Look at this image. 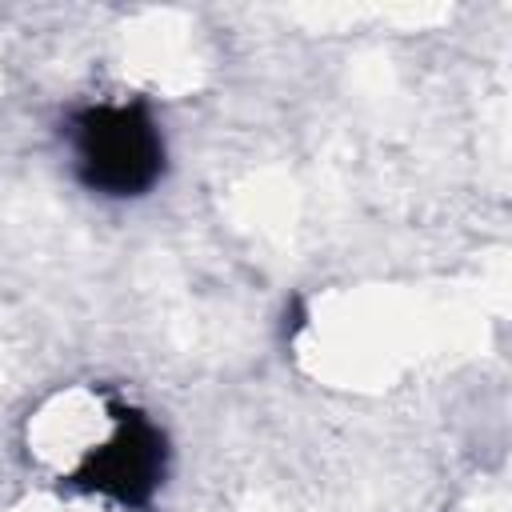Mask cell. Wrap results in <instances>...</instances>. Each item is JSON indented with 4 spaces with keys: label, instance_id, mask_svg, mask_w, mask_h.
Returning <instances> with one entry per match:
<instances>
[{
    "label": "cell",
    "instance_id": "2",
    "mask_svg": "<svg viewBox=\"0 0 512 512\" xmlns=\"http://www.w3.org/2000/svg\"><path fill=\"white\" fill-rule=\"evenodd\" d=\"M164 476H168L164 428L132 404H108V436L84 448V456L64 476V484L88 496H104L128 512H144L156 500Z\"/></svg>",
    "mask_w": 512,
    "mask_h": 512
},
{
    "label": "cell",
    "instance_id": "1",
    "mask_svg": "<svg viewBox=\"0 0 512 512\" xmlns=\"http://www.w3.org/2000/svg\"><path fill=\"white\" fill-rule=\"evenodd\" d=\"M72 176L104 200L148 196L168 168V144L156 112L144 100H96L64 124Z\"/></svg>",
    "mask_w": 512,
    "mask_h": 512
}]
</instances>
